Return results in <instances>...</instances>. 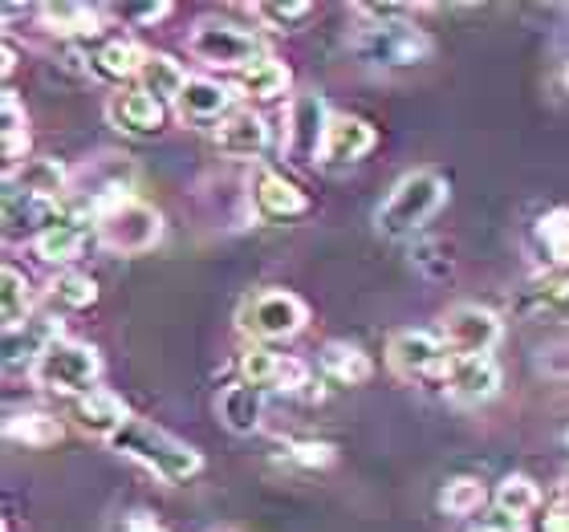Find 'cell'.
Segmentation results:
<instances>
[{"label":"cell","mask_w":569,"mask_h":532,"mask_svg":"<svg viewBox=\"0 0 569 532\" xmlns=\"http://www.w3.org/2000/svg\"><path fill=\"white\" fill-rule=\"evenodd\" d=\"M448 203V179L439 175V171H407L391 191H387V200L382 208L375 212V228H379L387 240H407L416 237L419 228L431 220Z\"/></svg>","instance_id":"3"},{"label":"cell","mask_w":569,"mask_h":532,"mask_svg":"<svg viewBox=\"0 0 569 532\" xmlns=\"http://www.w3.org/2000/svg\"><path fill=\"white\" fill-rule=\"evenodd\" d=\"M541 504V488L529 475H505L492 492V529L497 532H521L525 521L537 512Z\"/></svg>","instance_id":"17"},{"label":"cell","mask_w":569,"mask_h":532,"mask_svg":"<svg viewBox=\"0 0 569 532\" xmlns=\"http://www.w3.org/2000/svg\"><path fill=\"white\" fill-rule=\"evenodd\" d=\"M375 147V127L355 114H333L330 131H326V147H321V167H355L358 159H367Z\"/></svg>","instance_id":"19"},{"label":"cell","mask_w":569,"mask_h":532,"mask_svg":"<svg viewBox=\"0 0 569 532\" xmlns=\"http://www.w3.org/2000/svg\"><path fill=\"white\" fill-rule=\"evenodd\" d=\"M70 191V171L58 159H24L21 167L4 171V195H33V200H53Z\"/></svg>","instance_id":"16"},{"label":"cell","mask_w":569,"mask_h":532,"mask_svg":"<svg viewBox=\"0 0 569 532\" xmlns=\"http://www.w3.org/2000/svg\"><path fill=\"white\" fill-rule=\"evenodd\" d=\"M12 70H17V49L4 41V73H12Z\"/></svg>","instance_id":"42"},{"label":"cell","mask_w":569,"mask_h":532,"mask_svg":"<svg viewBox=\"0 0 569 532\" xmlns=\"http://www.w3.org/2000/svg\"><path fill=\"white\" fill-rule=\"evenodd\" d=\"M500 318L492 309L485 305H472V301H460V305H451L439 321V338L448 342V350L456 358H492L500 342Z\"/></svg>","instance_id":"10"},{"label":"cell","mask_w":569,"mask_h":532,"mask_svg":"<svg viewBox=\"0 0 569 532\" xmlns=\"http://www.w3.org/2000/svg\"><path fill=\"white\" fill-rule=\"evenodd\" d=\"M110 451L142 463L163 484H188L191 475H200L203 468V455L191 443H183V439L163 431V426L147 423V419H131V423L122 426L119 435L110 439Z\"/></svg>","instance_id":"1"},{"label":"cell","mask_w":569,"mask_h":532,"mask_svg":"<svg viewBox=\"0 0 569 532\" xmlns=\"http://www.w3.org/2000/svg\"><path fill=\"white\" fill-rule=\"evenodd\" d=\"M350 49H355V58L362 61L367 70H379V73L416 70V66L431 61V53H436L431 37H427L416 21H407V17L362 21L358 33L350 37Z\"/></svg>","instance_id":"2"},{"label":"cell","mask_w":569,"mask_h":532,"mask_svg":"<svg viewBox=\"0 0 569 532\" xmlns=\"http://www.w3.org/2000/svg\"><path fill=\"white\" fill-rule=\"evenodd\" d=\"M0 151H4V171H12V167H21L24 159H29V114H24L21 98L12 94V90H4V98H0Z\"/></svg>","instance_id":"29"},{"label":"cell","mask_w":569,"mask_h":532,"mask_svg":"<svg viewBox=\"0 0 569 532\" xmlns=\"http://www.w3.org/2000/svg\"><path fill=\"white\" fill-rule=\"evenodd\" d=\"M313 12V4H306V0H289V4H252V17L257 21H264L269 29H293V24H301Z\"/></svg>","instance_id":"36"},{"label":"cell","mask_w":569,"mask_h":532,"mask_svg":"<svg viewBox=\"0 0 569 532\" xmlns=\"http://www.w3.org/2000/svg\"><path fill=\"white\" fill-rule=\"evenodd\" d=\"M249 200L257 208V215H264V220H297V215L309 212L306 191L297 188V183H289L284 175H277V171H269V167L257 171Z\"/></svg>","instance_id":"18"},{"label":"cell","mask_w":569,"mask_h":532,"mask_svg":"<svg viewBox=\"0 0 569 532\" xmlns=\"http://www.w3.org/2000/svg\"><path fill=\"white\" fill-rule=\"evenodd\" d=\"M188 53L203 61L208 70H249L252 61H261V41L232 21L203 17V21L191 24Z\"/></svg>","instance_id":"7"},{"label":"cell","mask_w":569,"mask_h":532,"mask_svg":"<svg viewBox=\"0 0 569 532\" xmlns=\"http://www.w3.org/2000/svg\"><path fill=\"white\" fill-rule=\"evenodd\" d=\"M188 82H191L188 70H183L171 53H147V66H142V73H139V90H147L151 98L176 107V98L183 94Z\"/></svg>","instance_id":"31"},{"label":"cell","mask_w":569,"mask_h":532,"mask_svg":"<svg viewBox=\"0 0 569 532\" xmlns=\"http://www.w3.org/2000/svg\"><path fill=\"white\" fill-rule=\"evenodd\" d=\"M220 419L232 435H252L261 431L264 419V391L261 387H249V382H237L220 394Z\"/></svg>","instance_id":"24"},{"label":"cell","mask_w":569,"mask_h":532,"mask_svg":"<svg viewBox=\"0 0 569 532\" xmlns=\"http://www.w3.org/2000/svg\"><path fill=\"white\" fill-rule=\"evenodd\" d=\"M289 460L297 468H330L333 443H326V439H297L293 448H289Z\"/></svg>","instance_id":"37"},{"label":"cell","mask_w":569,"mask_h":532,"mask_svg":"<svg viewBox=\"0 0 569 532\" xmlns=\"http://www.w3.org/2000/svg\"><path fill=\"white\" fill-rule=\"evenodd\" d=\"M37 21L53 37H94L102 29V12L90 4L61 0V4H37Z\"/></svg>","instance_id":"27"},{"label":"cell","mask_w":569,"mask_h":532,"mask_svg":"<svg viewBox=\"0 0 569 532\" xmlns=\"http://www.w3.org/2000/svg\"><path fill=\"white\" fill-rule=\"evenodd\" d=\"M114 532H167V529L154 521V516H147V512H131V516H127Z\"/></svg>","instance_id":"39"},{"label":"cell","mask_w":569,"mask_h":532,"mask_svg":"<svg viewBox=\"0 0 569 532\" xmlns=\"http://www.w3.org/2000/svg\"><path fill=\"white\" fill-rule=\"evenodd\" d=\"M94 240L98 249L114 252V257H142L163 240V215L154 212L151 203L142 200H119L114 208L94 220Z\"/></svg>","instance_id":"6"},{"label":"cell","mask_w":569,"mask_h":532,"mask_svg":"<svg viewBox=\"0 0 569 532\" xmlns=\"http://www.w3.org/2000/svg\"><path fill=\"white\" fill-rule=\"evenodd\" d=\"M61 435H66V426L46 411H12L4 419V439L9 443H24V448H58Z\"/></svg>","instance_id":"30"},{"label":"cell","mask_w":569,"mask_h":532,"mask_svg":"<svg viewBox=\"0 0 569 532\" xmlns=\"http://www.w3.org/2000/svg\"><path fill=\"white\" fill-rule=\"evenodd\" d=\"M73 419H78V426H82L86 435H98V439H114L122 431V426L131 423L134 414L127 411V402L119 399V394L110 391H90L82 394V399H73Z\"/></svg>","instance_id":"20"},{"label":"cell","mask_w":569,"mask_h":532,"mask_svg":"<svg viewBox=\"0 0 569 532\" xmlns=\"http://www.w3.org/2000/svg\"><path fill=\"white\" fill-rule=\"evenodd\" d=\"M541 532H569V509L566 504H558V509L549 512L546 524H541Z\"/></svg>","instance_id":"41"},{"label":"cell","mask_w":569,"mask_h":532,"mask_svg":"<svg viewBox=\"0 0 569 532\" xmlns=\"http://www.w3.org/2000/svg\"><path fill=\"white\" fill-rule=\"evenodd\" d=\"M49 301L58 309H90L98 301V281L90 272L78 269H61L49 284Z\"/></svg>","instance_id":"33"},{"label":"cell","mask_w":569,"mask_h":532,"mask_svg":"<svg viewBox=\"0 0 569 532\" xmlns=\"http://www.w3.org/2000/svg\"><path fill=\"white\" fill-rule=\"evenodd\" d=\"M558 504H566V509H569V480H566V484H561V492H558Z\"/></svg>","instance_id":"43"},{"label":"cell","mask_w":569,"mask_h":532,"mask_svg":"<svg viewBox=\"0 0 569 532\" xmlns=\"http://www.w3.org/2000/svg\"><path fill=\"white\" fill-rule=\"evenodd\" d=\"M98 374H102L98 350L86 342H73V338L49 342L41 358L29 367V379H33L37 391L61 394V399H82V394L98 391Z\"/></svg>","instance_id":"4"},{"label":"cell","mask_w":569,"mask_h":532,"mask_svg":"<svg viewBox=\"0 0 569 532\" xmlns=\"http://www.w3.org/2000/svg\"><path fill=\"white\" fill-rule=\"evenodd\" d=\"M533 237H537V244L546 249L549 269L569 272V208H553V212L541 215L533 228Z\"/></svg>","instance_id":"32"},{"label":"cell","mask_w":569,"mask_h":532,"mask_svg":"<svg viewBox=\"0 0 569 532\" xmlns=\"http://www.w3.org/2000/svg\"><path fill=\"white\" fill-rule=\"evenodd\" d=\"M142 66H147V49L119 37V41H107V46H98L90 53V66L86 70L102 78V82H127V78H139Z\"/></svg>","instance_id":"23"},{"label":"cell","mask_w":569,"mask_h":532,"mask_svg":"<svg viewBox=\"0 0 569 532\" xmlns=\"http://www.w3.org/2000/svg\"><path fill=\"white\" fill-rule=\"evenodd\" d=\"M212 532H232V529H212Z\"/></svg>","instance_id":"46"},{"label":"cell","mask_w":569,"mask_h":532,"mask_svg":"<svg viewBox=\"0 0 569 532\" xmlns=\"http://www.w3.org/2000/svg\"><path fill=\"white\" fill-rule=\"evenodd\" d=\"M232 110H237V94L216 78H191L183 86V94L176 98V114L188 127H212L216 131Z\"/></svg>","instance_id":"11"},{"label":"cell","mask_w":569,"mask_h":532,"mask_svg":"<svg viewBox=\"0 0 569 532\" xmlns=\"http://www.w3.org/2000/svg\"><path fill=\"white\" fill-rule=\"evenodd\" d=\"M212 139H216V147H220V154H228V159L257 163L264 154V147H269V127H264V119L257 110L237 107L220 127H216Z\"/></svg>","instance_id":"14"},{"label":"cell","mask_w":569,"mask_h":532,"mask_svg":"<svg viewBox=\"0 0 569 532\" xmlns=\"http://www.w3.org/2000/svg\"><path fill=\"white\" fill-rule=\"evenodd\" d=\"M330 107L318 90H306L297 94L284 110V159H293L297 167H309L313 159L321 163V147H326V131H330Z\"/></svg>","instance_id":"9"},{"label":"cell","mask_w":569,"mask_h":532,"mask_svg":"<svg viewBox=\"0 0 569 532\" xmlns=\"http://www.w3.org/2000/svg\"><path fill=\"white\" fill-rule=\"evenodd\" d=\"M569 305V272H537L533 281H525L517 289V301L512 309L521 313V318H549V313H561Z\"/></svg>","instance_id":"21"},{"label":"cell","mask_w":569,"mask_h":532,"mask_svg":"<svg viewBox=\"0 0 569 532\" xmlns=\"http://www.w3.org/2000/svg\"><path fill=\"white\" fill-rule=\"evenodd\" d=\"M66 208L53 200H33V195H4V232L9 237L37 240L58 224Z\"/></svg>","instance_id":"22"},{"label":"cell","mask_w":569,"mask_h":532,"mask_svg":"<svg viewBox=\"0 0 569 532\" xmlns=\"http://www.w3.org/2000/svg\"><path fill=\"white\" fill-rule=\"evenodd\" d=\"M29 321H33V284L17 264H4L0 269V325L4 333H12Z\"/></svg>","instance_id":"26"},{"label":"cell","mask_w":569,"mask_h":532,"mask_svg":"<svg viewBox=\"0 0 569 532\" xmlns=\"http://www.w3.org/2000/svg\"><path fill=\"white\" fill-rule=\"evenodd\" d=\"M485 504H488V488L476 475H456L439 492V509L448 512V516H476Z\"/></svg>","instance_id":"34"},{"label":"cell","mask_w":569,"mask_h":532,"mask_svg":"<svg viewBox=\"0 0 569 532\" xmlns=\"http://www.w3.org/2000/svg\"><path fill=\"white\" fill-rule=\"evenodd\" d=\"M309 309L306 301L289 289H257L240 301L237 309V325L244 338H252V345H269V342H289L306 330Z\"/></svg>","instance_id":"5"},{"label":"cell","mask_w":569,"mask_h":532,"mask_svg":"<svg viewBox=\"0 0 569 532\" xmlns=\"http://www.w3.org/2000/svg\"><path fill=\"white\" fill-rule=\"evenodd\" d=\"M107 119L114 131L131 134V139H154V134L163 131L167 122V107L159 98H151L147 90H119V94H110L107 102Z\"/></svg>","instance_id":"12"},{"label":"cell","mask_w":569,"mask_h":532,"mask_svg":"<svg viewBox=\"0 0 569 532\" xmlns=\"http://www.w3.org/2000/svg\"><path fill=\"white\" fill-rule=\"evenodd\" d=\"M451 358L456 354L448 350V342L431 330H399L387 342V367L403 382H439L443 387Z\"/></svg>","instance_id":"8"},{"label":"cell","mask_w":569,"mask_h":532,"mask_svg":"<svg viewBox=\"0 0 569 532\" xmlns=\"http://www.w3.org/2000/svg\"><path fill=\"white\" fill-rule=\"evenodd\" d=\"M561 82H566V90H569V61H566V73H561Z\"/></svg>","instance_id":"45"},{"label":"cell","mask_w":569,"mask_h":532,"mask_svg":"<svg viewBox=\"0 0 569 532\" xmlns=\"http://www.w3.org/2000/svg\"><path fill=\"white\" fill-rule=\"evenodd\" d=\"M167 12H171V4H147V9H131L127 17H134L139 24H154V21H163Z\"/></svg>","instance_id":"40"},{"label":"cell","mask_w":569,"mask_h":532,"mask_svg":"<svg viewBox=\"0 0 569 532\" xmlns=\"http://www.w3.org/2000/svg\"><path fill=\"white\" fill-rule=\"evenodd\" d=\"M500 391V367L492 358H451L443 394L463 406H480V402L497 399Z\"/></svg>","instance_id":"13"},{"label":"cell","mask_w":569,"mask_h":532,"mask_svg":"<svg viewBox=\"0 0 569 532\" xmlns=\"http://www.w3.org/2000/svg\"><path fill=\"white\" fill-rule=\"evenodd\" d=\"M94 237V220L82 212H73V208H66V215H61L58 224L49 228L46 237L33 240V252L37 261L46 264H61V269H70L78 257H82L86 240Z\"/></svg>","instance_id":"15"},{"label":"cell","mask_w":569,"mask_h":532,"mask_svg":"<svg viewBox=\"0 0 569 532\" xmlns=\"http://www.w3.org/2000/svg\"><path fill=\"white\" fill-rule=\"evenodd\" d=\"M468 532H497V529H492V524L485 521V524H480V529H468Z\"/></svg>","instance_id":"44"},{"label":"cell","mask_w":569,"mask_h":532,"mask_svg":"<svg viewBox=\"0 0 569 532\" xmlns=\"http://www.w3.org/2000/svg\"><path fill=\"white\" fill-rule=\"evenodd\" d=\"M321 374L338 387H362L375 379V362L362 345L355 342H330L321 350Z\"/></svg>","instance_id":"25"},{"label":"cell","mask_w":569,"mask_h":532,"mask_svg":"<svg viewBox=\"0 0 569 532\" xmlns=\"http://www.w3.org/2000/svg\"><path fill=\"white\" fill-rule=\"evenodd\" d=\"M537 370L549 379H569V342H553L537 354Z\"/></svg>","instance_id":"38"},{"label":"cell","mask_w":569,"mask_h":532,"mask_svg":"<svg viewBox=\"0 0 569 532\" xmlns=\"http://www.w3.org/2000/svg\"><path fill=\"white\" fill-rule=\"evenodd\" d=\"M289 82H293V73H289L284 61L261 58V61H252L249 70L237 73V94L252 98V102H273V98H281L284 90H289Z\"/></svg>","instance_id":"28"},{"label":"cell","mask_w":569,"mask_h":532,"mask_svg":"<svg viewBox=\"0 0 569 532\" xmlns=\"http://www.w3.org/2000/svg\"><path fill=\"white\" fill-rule=\"evenodd\" d=\"M281 362L284 354H273L269 345H249L240 354V374L249 387H261V391H277V379H281Z\"/></svg>","instance_id":"35"}]
</instances>
